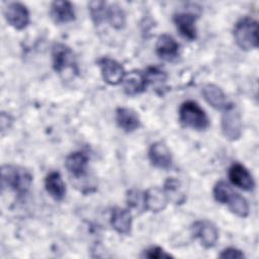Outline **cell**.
I'll return each mask as SVG.
<instances>
[{
	"instance_id": "obj_6",
	"label": "cell",
	"mask_w": 259,
	"mask_h": 259,
	"mask_svg": "<svg viewBox=\"0 0 259 259\" xmlns=\"http://www.w3.org/2000/svg\"><path fill=\"white\" fill-rule=\"evenodd\" d=\"M222 133L229 141H237L242 135V119L235 105H231L224 110L222 116Z\"/></svg>"
},
{
	"instance_id": "obj_24",
	"label": "cell",
	"mask_w": 259,
	"mask_h": 259,
	"mask_svg": "<svg viewBox=\"0 0 259 259\" xmlns=\"http://www.w3.org/2000/svg\"><path fill=\"white\" fill-rule=\"evenodd\" d=\"M143 257L150 258V259H164V258H172L173 256L168 254L162 248L155 246V247H151V248L145 250L143 253Z\"/></svg>"
},
{
	"instance_id": "obj_12",
	"label": "cell",
	"mask_w": 259,
	"mask_h": 259,
	"mask_svg": "<svg viewBox=\"0 0 259 259\" xmlns=\"http://www.w3.org/2000/svg\"><path fill=\"white\" fill-rule=\"evenodd\" d=\"M168 201L167 193L159 187H151L143 193L144 208L153 212H159L165 209Z\"/></svg>"
},
{
	"instance_id": "obj_19",
	"label": "cell",
	"mask_w": 259,
	"mask_h": 259,
	"mask_svg": "<svg viewBox=\"0 0 259 259\" xmlns=\"http://www.w3.org/2000/svg\"><path fill=\"white\" fill-rule=\"evenodd\" d=\"M50 14L52 19L59 24L75 20L74 6L69 1H55L51 5Z\"/></svg>"
},
{
	"instance_id": "obj_1",
	"label": "cell",
	"mask_w": 259,
	"mask_h": 259,
	"mask_svg": "<svg viewBox=\"0 0 259 259\" xmlns=\"http://www.w3.org/2000/svg\"><path fill=\"white\" fill-rule=\"evenodd\" d=\"M214 199L223 204H227L232 212L240 218H246L249 214V204L245 197L234 191L225 181H219L212 190Z\"/></svg>"
},
{
	"instance_id": "obj_16",
	"label": "cell",
	"mask_w": 259,
	"mask_h": 259,
	"mask_svg": "<svg viewBox=\"0 0 259 259\" xmlns=\"http://www.w3.org/2000/svg\"><path fill=\"white\" fill-rule=\"evenodd\" d=\"M202 95L206 102L218 110H226L233 103H231L224 93V91L214 84H206L202 88Z\"/></svg>"
},
{
	"instance_id": "obj_17",
	"label": "cell",
	"mask_w": 259,
	"mask_h": 259,
	"mask_svg": "<svg viewBox=\"0 0 259 259\" xmlns=\"http://www.w3.org/2000/svg\"><path fill=\"white\" fill-rule=\"evenodd\" d=\"M157 55L165 61L172 62L179 56V44L169 34H162L156 44Z\"/></svg>"
},
{
	"instance_id": "obj_10",
	"label": "cell",
	"mask_w": 259,
	"mask_h": 259,
	"mask_svg": "<svg viewBox=\"0 0 259 259\" xmlns=\"http://www.w3.org/2000/svg\"><path fill=\"white\" fill-rule=\"evenodd\" d=\"M197 18L198 15L190 11L178 12L174 15V23L183 37L189 40H194L196 38L195 22Z\"/></svg>"
},
{
	"instance_id": "obj_7",
	"label": "cell",
	"mask_w": 259,
	"mask_h": 259,
	"mask_svg": "<svg viewBox=\"0 0 259 259\" xmlns=\"http://www.w3.org/2000/svg\"><path fill=\"white\" fill-rule=\"evenodd\" d=\"M191 231L193 236L198 239L204 248H212L219 239V231L217 227L209 221L201 220L195 222Z\"/></svg>"
},
{
	"instance_id": "obj_20",
	"label": "cell",
	"mask_w": 259,
	"mask_h": 259,
	"mask_svg": "<svg viewBox=\"0 0 259 259\" xmlns=\"http://www.w3.org/2000/svg\"><path fill=\"white\" fill-rule=\"evenodd\" d=\"M110 224L118 234L128 235L132 231L133 224L130 210L121 207H114L111 211Z\"/></svg>"
},
{
	"instance_id": "obj_4",
	"label": "cell",
	"mask_w": 259,
	"mask_h": 259,
	"mask_svg": "<svg viewBox=\"0 0 259 259\" xmlns=\"http://www.w3.org/2000/svg\"><path fill=\"white\" fill-rule=\"evenodd\" d=\"M54 70L61 76L78 75L79 69L73 51L64 44H56L52 51Z\"/></svg>"
},
{
	"instance_id": "obj_23",
	"label": "cell",
	"mask_w": 259,
	"mask_h": 259,
	"mask_svg": "<svg viewBox=\"0 0 259 259\" xmlns=\"http://www.w3.org/2000/svg\"><path fill=\"white\" fill-rule=\"evenodd\" d=\"M89 12L91 15V19L96 25H99L103 21L106 20V12L107 5L102 1H92L89 3Z\"/></svg>"
},
{
	"instance_id": "obj_14",
	"label": "cell",
	"mask_w": 259,
	"mask_h": 259,
	"mask_svg": "<svg viewBox=\"0 0 259 259\" xmlns=\"http://www.w3.org/2000/svg\"><path fill=\"white\" fill-rule=\"evenodd\" d=\"M121 83L123 91L131 96L144 92L149 85L145 72L141 71H132L125 73Z\"/></svg>"
},
{
	"instance_id": "obj_22",
	"label": "cell",
	"mask_w": 259,
	"mask_h": 259,
	"mask_svg": "<svg viewBox=\"0 0 259 259\" xmlns=\"http://www.w3.org/2000/svg\"><path fill=\"white\" fill-rule=\"evenodd\" d=\"M106 20L110 25L116 29H120L125 25L124 11L117 4H111L107 6Z\"/></svg>"
},
{
	"instance_id": "obj_11",
	"label": "cell",
	"mask_w": 259,
	"mask_h": 259,
	"mask_svg": "<svg viewBox=\"0 0 259 259\" xmlns=\"http://www.w3.org/2000/svg\"><path fill=\"white\" fill-rule=\"evenodd\" d=\"M228 175L231 182L243 190L251 191L255 187V182L251 173L244 165L240 163L232 164L229 168Z\"/></svg>"
},
{
	"instance_id": "obj_3",
	"label": "cell",
	"mask_w": 259,
	"mask_h": 259,
	"mask_svg": "<svg viewBox=\"0 0 259 259\" xmlns=\"http://www.w3.org/2000/svg\"><path fill=\"white\" fill-rule=\"evenodd\" d=\"M233 34L237 46L244 51L258 47V23L250 17L240 19L235 24Z\"/></svg>"
},
{
	"instance_id": "obj_18",
	"label": "cell",
	"mask_w": 259,
	"mask_h": 259,
	"mask_svg": "<svg viewBox=\"0 0 259 259\" xmlns=\"http://www.w3.org/2000/svg\"><path fill=\"white\" fill-rule=\"evenodd\" d=\"M115 120L117 125L126 133H132L141 125V119L138 113L127 107H118L116 109Z\"/></svg>"
},
{
	"instance_id": "obj_13",
	"label": "cell",
	"mask_w": 259,
	"mask_h": 259,
	"mask_svg": "<svg viewBox=\"0 0 259 259\" xmlns=\"http://www.w3.org/2000/svg\"><path fill=\"white\" fill-rule=\"evenodd\" d=\"M65 166L72 177L75 179L85 178L88 168V157L85 153L77 151L67 156Z\"/></svg>"
},
{
	"instance_id": "obj_21",
	"label": "cell",
	"mask_w": 259,
	"mask_h": 259,
	"mask_svg": "<svg viewBox=\"0 0 259 259\" xmlns=\"http://www.w3.org/2000/svg\"><path fill=\"white\" fill-rule=\"evenodd\" d=\"M45 187L55 200H62L66 195V184L61 174L57 171H52L46 176Z\"/></svg>"
},
{
	"instance_id": "obj_8",
	"label": "cell",
	"mask_w": 259,
	"mask_h": 259,
	"mask_svg": "<svg viewBox=\"0 0 259 259\" xmlns=\"http://www.w3.org/2000/svg\"><path fill=\"white\" fill-rule=\"evenodd\" d=\"M103 80L109 85H118L125 75L123 67L113 59L104 57L98 60Z\"/></svg>"
},
{
	"instance_id": "obj_9",
	"label": "cell",
	"mask_w": 259,
	"mask_h": 259,
	"mask_svg": "<svg viewBox=\"0 0 259 259\" xmlns=\"http://www.w3.org/2000/svg\"><path fill=\"white\" fill-rule=\"evenodd\" d=\"M5 18L12 27L20 30L29 23V12L22 3L13 2L5 9Z\"/></svg>"
},
{
	"instance_id": "obj_15",
	"label": "cell",
	"mask_w": 259,
	"mask_h": 259,
	"mask_svg": "<svg viewBox=\"0 0 259 259\" xmlns=\"http://www.w3.org/2000/svg\"><path fill=\"white\" fill-rule=\"evenodd\" d=\"M148 156L152 165L160 169H168L172 164V156L168 147L162 142L151 145Z\"/></svg>"
},
{
	"instance_id": "obj_2",
	"label": "cell",
	"mask_w": 259,
	"mask_h": 259,
	"mask_svg": "<svg viewBox=\"0 0 259 259\" xmlns=\"http://www.w3.org/2000/svg\"><path fill=\"white\" fill-rule=\"evenodd\" d=\"M2 185L9 187L18 195H24L32 183L31 173L17 165H3L1 169Z\"/></svg>"
},
{
	"instance_id": "obj_25",
	"label": "cell",
	"mask_w": 259,
	"mask_h": 259,
	"mask_svg": "<svg viewBox=\"0 0 259 259\" xmlns=\"http://www.w3.org/2000/svg\"><path fill=\"white\" fill-rule=\"evenodd\" d=\"M220 258H229V259H242L245 257L244 253L239 250V249H236V248H227V249H224L221 254L219 255Z\"/></svg>"
},
{
	"instance_id": "obj_5",
	"label": "cell",
	"mask_w": 259,
	"mask_h": 259,
	"mask_svg": "<svg viewBox=\"0 0 259 259\" xmlns=\"http://www.w3.org/2000/svg\"><path fill=\"white\" fill-rule=\"evenodd\" d=\"M179 120L186 126L196 131H204L209 125L205 111L192 100L184 101L179 107Z\"/></svg>"
}]
</instances>
